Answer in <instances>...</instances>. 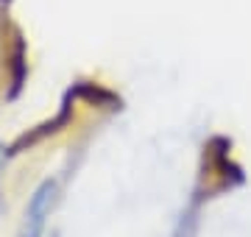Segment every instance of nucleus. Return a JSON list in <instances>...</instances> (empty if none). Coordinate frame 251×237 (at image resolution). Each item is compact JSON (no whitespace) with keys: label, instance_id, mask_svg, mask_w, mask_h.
Here are the masks:
<instances>
[{"label":"nucleus","instance_id":"nucleus-1","mask_svg":"<svg viewBox=\"0 0 251 237\" xmlns=\"http://www.w3.org/2000/svg\"><path fill=\"white\" fill-rule=\"evenodd\" d=\"M56 201H59V182L56 179H45L34 190V195L28 198L25 220H23L17 237H42L45 235V223L50 218V212H53Z\"/></svg>","mask_w":251,"mask_h":237}]
</instances>
